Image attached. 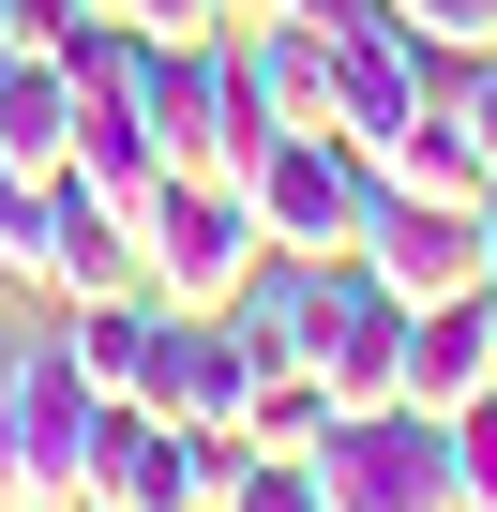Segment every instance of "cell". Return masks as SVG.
I'll list each match as a JSON object with an SVG mask.
<instances>
[{"instance_id": "6da1fadb", "label": "cell", "mask_w": 497, "mask_h": 512, "mask_svg": "<svg viewBox=\"0 0 497 512\" xmlns=\"http://www.w3.org/2000/svg\"><path fill=\"white\" fill-rule=\"evenodd\" d=\"M91 362L46 332V347H0V482H16V512H91Z\"/></svg>"}, {"instance_id": "7a4b0ae2", "label": "cell", "mask_w": 497, "mask_h": 512, "mask_svg": "<svg viewBox=\"0 0 497 512\" xmlns=\"http://www.w3.org/2000/svg\"><path fill=\"white\" fill-rule=\"evenodd\" d=\"M302 482H317V512H452V422L407 407V392L332 407L317 452H302Z\"/></svg>"}, {"instance_id": "3957f363", "label": "cell", "mask_w": 497, "mask_h": 512, "mask_svg": "<svg viewBox=\"0 0 497 512\" xmlns=\"http://www.w3.org/2000/svg\"><path fill=\"white\" fill-rule=\"evenodd\" d=\"M151 136H166V166H196V181H241V166L272 151V106H257V76H241V31L151 46Z\"/></svg>"}, {"instance_id": "277c9868", "label": "cell", "mask_w": 497, "mask_h": 512, "mask_svg": "<svg viewBox=\"0 0 497 512\" xmlns=\"http://www.w3.org/2000/svg\"><path fill=\"white\" fill-rule=\"evenodd\" d=\"M241 196H257V241H272V256H362V226H377V166H362V136H332V121L272 136L257 166H241Z\"/></svg>"}, {"instance_id": "5b68a950", "label": "cell", "mask_w": 497, "mask_h": 512, "mask_svg": "<svg viewBox=\"0 0 497 512\" xmlns=\"http://www.w3.org/2000/svg\"><path fill=\"white\" fill-rule=\"evenodd\" d=\"M257 256H272V241H257V196H241V181L166 166V181L136 196V272H151V302H226Z\"/></svg>"}, {"instance_id": "8992f818", "label": "cell", "mask_w": 497, "mask_h": 512, "mask_svg": "<svg viewBox=\"0 0 497 512\" xmlns=\"http://www.w3.org/2000/svg\"><path fill=\"white\" fill-rule=\"evenodd\" d=\"M302 362L332 377V407H377L407 377V302L362 272V256H317V287H302Z\"/></svg>"}, {"instance_id": "52a82bcc", "label": "cell", "mask_w": 497, "mask_h": 512, "mask_svg": "<svg viewBox=\"0 0 497 512\" xmlns=\"http://www.w3.org/2000/svg\"><path fill=\"white\" fill-rule=\"evenodd\" d=\"M362 272H377L392 302H452V287H482V196H392V181H377Z\"/></svg>"}, {"instance_id": "ba28073f", "label": "cell", "mask_w": 497, "mask_h": 512, "mask_svg": "<svg viewBox=\"0 0 497 512\" xmlns=\"http://www.w3.org/2000/svg\"><path fill=\"white\" fill-rule=\"evenodd\" d=\"M241 392H257V347L226 332V302H166V332L136 362V407L151 422H241Z\"/></svg>"}, {"instance_id": "9c48e42d", "label": "cell", "mask_w": 497, "mask_h": 512, "mask_svg": "<svg viewBox=\"0 0 497 512\" xmlns=\"http://www.w3.org/2000/svg\"><path fill=\"white\" fill-rule=\"evenodd\" d=\"M362 166H377L392 196H482V181H497V136H482V106H467V61H452V76H437Z\"/></svg>"}, {"instance_id": "30bf717a", "label": "cell", "mask_w": 497, "mask_h": 512, "mask_svg": "<svg viewBox=\"0 0 497 512\" xmlns=\"http://www.w3.org/2000/svg\"><path fill=\"white\" fill-rule=\"evenodd\" d=\"M407 407H467V392H497V287H452V302H407V377H392Z\"/></svg>"}, {"instance_id": "8fae6325", "label": "cell", "mask_w": 497, "mask_h": 512, "mask_svg": "<svg viewBox=\"0 0 497 512\" xmlns=\"http://www.w3.org/2000/svg\"><path fill=\"white\" fill-rule=\"evenodd\" d=\"M91 287H151V272H136V211L61 166V181H46V302H91Z\"/></svg>"}, {"instance_id": "7c38bea8", "label": "cell", "mask_w": 497, "mask_h": 512, "mask_svg": "<svg viewBox=\"0 0 497 512\" xmlns=\"http://www.w3.org/2000/svg\"><path fill=\"white\" fill-rule=\"evenodd\" d=\"M241 31V76H257V106H272V136H302V121H332V31L317 16H226Z\"/></svg>"}, {"instance_id": "4fadbf2b", "label": "cell", "mask_w": 497, "mask_h": 512, "mask_svg": "<svg viewBox=\"0 0 497 512\" xmlns=\"http://www.w3.org/2000/svg\"><path fill=\"white\" fill-rule=\"evenodd\" d=\"M0 166H76V61L61 46H0Z\"/></svg>"}, {"instance_id": "5bb4252c", "label": "cell", "mask_w": 497, "mask_h": 512, "mask_svg": "<svg viewBox=\"0 0 497 512\" xmlns=\"http://www.w3.org/2000/svg\"><path fill=\"white\" fill-rule=\"evenodd\" d=\"M151 332H166V302H151V287H91V302H61V347L91 362V392H136Z\"/></svg>"}, {"instance_id": "9a60e30c", "label": "cell", "mask_w": 497, "mask_h": 512, "mask_svg": "<svg viewBox=\"0 0 497 512\" xmlns=\"http://www.w3.org/2000/svg\"><path fill=\"white\" fill-rule=\"evenodd\" d=\"M46 181H61V166H46ZM46 181L0 166V287H31V302H46Z\"/></svg>"}, {"instance_id": "2e32d148", "label": "cell", "mask_w": 497, "mask_h": 512, "mask_svg": "<svg viewBox=\"0 0 497 512\" xmlns=\"http://www.w3.org/2000/svg\"><path fill=\"white\" fill-rule=\"evenodd\" d=\"M452 512H497V392L452 407Z\"/></svg>"}, {"instance_id": "e0dca14e", "label": "cell", "mask_w": 497, "mask_h": 512, "mask_svg": "<svg viewBox=\"0 0 497 512\" xmlns=\"http://www.w3.org/2000/svg\"><path fill=\"white\" fill-rule=\"evenodd\" d=\"M392 16L422 46H452V61H497V0H392Z\"/></svg>"}, {"instance_id": "ac0fdd59", "label": "cell", "mask_w": 497, "mask_h": 512, "mask_svg": "<svg viewBox=\"0 0 497 512\" xmlns=\"http://www.w3.org/2000/svg\"><path fill=\"white\" fill-rule=\"evenodd\" d=\"M226 512H317V482H302V467H241V497H226Z\"/></svg>"}, {"instance_id": "d6986e66", "label": "cell", "mask_w": 497, "mask_h": 512, "mask_svg": "<svg viewBox=\"0 0 497 512\" xmlns=\"http://www.w3.org/2000/svg\"><path fill=\"white\" fill-rule=\"evenodd\" d=\"M467 106H482V136H497V61H467Z\"/></svg>"}, {"instance_id": "ffe728a7", "label": "cell", "mask_w": 497, "mask_h": 512, "mask_svg": "<svg viewBox=\"0 0 497 512\" xmlns=\"http://www.w3.org/2000/svg\"><path fill=\"white\" fill-rule=\"evenodd\" d=\"M482 287H497V181H482Z\"/></svg>"}, {"instance_id": "44dd1931", "label": "cell", "mask_w": 497, "mask_h": 512, "mask_svg": "<svg viewBox=\"0 0 497 512\" xmlns=\"http://www.w3.org/2000/svg\"><path fill=\"white\" fill-rule=\"evenodd\" d=\"M0 512H16V497H0Z\"/></svg>"}]
</instances>
